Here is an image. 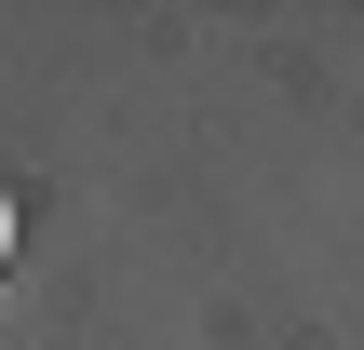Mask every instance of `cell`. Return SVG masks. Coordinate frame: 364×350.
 <instances>
[{
  "label": "cell",
  "mask_w": 364,
  "mask_h": 350,
  "mask_svg": "<svg viewBox=\"0 0 364 350\" xmlns=\"http://www.w3.org/2000/svg\"><path fill=\"white\" fill-rule=\"evenodd\" d=\"M0 256H14V202H0Z\"/></svg>",
  "instance_id": "cell-1"
}]
</instances>
